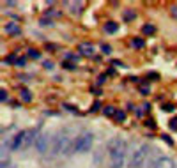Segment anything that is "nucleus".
<instances>
[{
  "mask_svg": "<svg viewBox=\"0 0 177 168\" xmlns=\"http://www.w3.org/2000/svg\"><path fill=\"white\" fill-rule=\"evenodd\" d=\"M90 147H92V133L83 131V133H80V135L74 138L69 154H73V152H89Z\"/></svg>",
  "mask_w": 177,
  "mask_h": 168,
  "instance_id": "obj_4",
  "label": "nucleus"
},
{
  "mask_svg": "<svg viewBox=\"0 0 177 168\" xmlns=\"http://www.w3.org/2000/svg\"><path fill=\"white\" fill-rule=\"evenodd\" d=\"M43 66H44L46 69H51V67H53V62H51V60H44V62H43Z\"/></svg>",
  "mask_w": 177,
  "mask_h": 168,
  "instance_id": "obj_24",
  "label": "nucleus"
},
{
  "mask_svg": "<svg viewBox=\"0 0 177 168\" xmlns=\"http://www.w3.org/2000/svg\"><path fill=\"white\" fill-rule=\"evenodd\" d=\"M64 67H66V69H74V64H69V62H64Z\"/></svg>",
  "mask_w": 177,
  "mask_h": 168,
  "instance_id": "obj_30",
  "label": "nucleus"
},
{
  "mask_svg": "<svg viewBox=\"0 0 177 168\" xmlns=\"http://www.w3.org/2000/svg\"><path fill=\"white\" fill-rule=\"evenodd\" d=\"M99 108H101V103H99V101H96V103L92 105V112H98Z\"/></svg>",
  "mask_w": 177,
  "mask_h": 168,
  "instance_id": "obj_26",
  "label": "nucleus"
},
{
  "mask_svg": "<svg viewBox=\"0 0 177 168\" xmlns=\"http://www.w3.org/2000/svg\"><path fill=\"white\" fill-rule=\"evenodd\" d=\"M156 168H177V165H176V161H174L172 158L163 156V158L160 159V163H158V167Z\"/></svg>",
  "mask_w": 177,
  "mask_h": 168,
  "instance_id": "obj_9",
  "label": "nucleus"
},
{
  "mask_svg": "<svg viewBox=\"0 0 177 168\" xmlns=\"http://www.w3.org/2000/svg\"><path fill=\"white\" fill-rule=\"evenodd\" d=\"M115 119H117L119 122H124V120H126V113H124L122 110H117V113H115Z\"/></svg>",
  "mask_w": 177,
  "mask_h": 168,
  "instance_id": "obj_17",
  "label": "nucleus"
},
{
  "mask_svg": "<svg viewBox=\"0 0 177 168\" xmlns=\"http://www.w3.org/2000/svg\"><path fill=\"white\" fill-rule=\"evenodd\" d=\"M66 5L71 7V12H73V14H74V12L78 14V12L83 9V2H66Z\"/></svg>",
  "mask_w": 177,
  "mask_h": 168,
  "instance_id": "obj_10",
  "label": "nucleus"
},
{
  "mask_svg": "<svg viewBox=\"0 0 177 168\" xmlns=\"http://www.w3.org/2000/svg\"><path fill=\"white\" fill-rule=\"evenodd\" d=\"M149 151H151V147L149 145H140V147H137L133 152H131V156H129V168H142L145 165V161H147V156H149Z\"/></svg>",
  "mask_w": 177,
  "mask_h": 168,
  "instance_id": "obj_5",
  "label": "nucleus"
},
{
  "mask_svg": "<svg viewBox=\"0 0 177 168\" xmlns=\"http://www.w3.org/2000/svg\"><path fill=\"white\" fill-rule=\"evenodd\" d=\"M64 58H66V60H74V62L78 60V57H76V55H73V53H66V55H64Z\"/></svg>",
  "mask_w": 177,
  "mask_h": 168,
  "instance_id": "obj_20",
  "label": "nucleus"
},
{
  "mask_svg": "<svg viewBox=\"0 0 177 168\" xmlns=\"http://www.w3.org/2000/svg\"><path fill=\"white\" fill-rule=\"evenodd\" d=\"M5 62H7V64H16V62H18V58H16L14 55H9V57L5 58Z\"/></svg>",
  "mask_w": 177,
  "mask_h": 168,
  "instance_id": "obj_21",
  "label": "nucleus"
},
{
  "mask_svg": "<svg viewBox=\"0 0 177 168\" xmlns=\"http://www.w3.org/2000/svg\"><path fill=\"white\" fill-rule=\"evenodd\" d=\"M35 131L34 129H25V131H20L18 135L12 136V151H18V149H25L28 147L32 142H35Z\"/></svg>",
  "mask_w": 177,
  "mask_h": 168,
  "instance_id": "obj_3",
  "label": "nucleus"
},
{
  "mask_svg": "<svg viewBox=\"0 0 177 168\" xmlns=\"http://www.w3.org/2000/svg\"><path fill=\"white\" fill-rule=\"evenodd\" d=\"M170 129H174V131H177V117H176V119H172V120H170Z\"/></svg>",
  "mask_w": 177,
  "mask_h": 168,
  "instance_id": "obj_22",
  "label": "nucleus"
},
{
  "mask_svg": "<svg viewBox=\"0 0 177 168\" xmlns=\"http://www.w3.org/2000/svg\"><path fill=\"white\" fill-rule=\"evenodd\" d=\"M161 158H163L161 151H158V149H152V152H149V156H147V161H145V165H144V167H145V168H156Z\"/></svg>",
  "mask_w": 177,
  "mask_h": 168,
  "instance_id": "obj_6",
  "label": "nucleus"
},
{
  "mask_svg": "<svg viewBox=\"0 0 177 168\" xmlns=\"http://www.w3.org/2000/svg\"><path fill=\"white\" fill-rule=\"evenodd\" d=\"M101 50H103L105 53H110V46H108V44H101Z\"/></svg>",
  "mask_w": 177,
  "mask_h": 168,
  "instance_id": "obj_28",
  "label": "nucleus"
},
{
  "mask_svg": "<svg viewBox=\"0 0 177 168\" xmlns=\"http://www.w3.org/2000/svg\"><path fill=\"white\" fill-rule=\"evenodd\" d=\"M4 30H5L7 34H11V35H18V34H20V27H18L16 23H7V25L4 27Z\"/></svg>",
  "mask_w": 177,
  "mask_h": 168,
  "instance_id": "obj_11",
  "label": "nucleus"
},
{
  "mask_svg": "<svg viewBox=\"0 0 177 168\" xmlns=\"http://www.w3.org/2000/svg\"><path fill=\"white\" fill-rule=\"evenodd\" d=\"M117 28H119V25L113 23V21H108V23L105 25V32H106V34H115Z\"/></svg>",
  "mask_w": 177,
  "mask_h": 168,
  "instance_id": "obj_13",
  "label": "nucleus"
},
{
  "mask_svg": "<svg viewBox=\"0 0 177 168\" xmlns=\"http://www.w3.org/2000/svg\"><path fill=\"white\" fill-rule=\"evenodd\" d=\"M20 96H21V101H23V103H30V101H32V94H30V90L25 89V87L20 90Z\"/></svg>",
  "mask_w": 177,
  "mask_h": 168,
  "instance_id": "obj_12",
  "label": "nucleus"
},
{
  "mask_svg": "<svg viewBox=\"0 0 177 168\" xmlns=\"http://www.w3.org/2000/svg\"><path fill=\"white\" fill-rule=\"evenodd\" d=\"M131 46H133V48H144V46H145V41H144L142 37H135V39L131 41Z\"/></svg>",
  "mask_w": 177,
  "mask_h": 168,
  "instance_id": "obj_14",
  "label": "nucleus"
},
{
  "mask_svg": "<svg viewBox=\"0 0 177 168\" xmlns=\"http://www.w3.org/2000/svg\"><path fill=\"white\" fill-rule=\"evenodd\" d=\"M124 19H126V21L135 19V12H129V11H128V12H124Z\"/></svg>",
  "mask_w": 177,
  "mask_h": 168,
  "instance_id": "obj_19",
  "label": "nucleus"
},
{
  "mask_svg": "<svg viewBox=\"0 0 177 168\" xmlns=\"http://www.w3.org/2000/svg\"><path fill=\"white\" fill-rule=\"evenodd\" d=\"M50 135L48 133H43V135H39L37 136V140H35V147H37V151L41 152V154H44L46 152V149H48V145H50Z\"/></svg>",
  "mask_w": 177,
  "mask_h": 168,
  "instance_id": "obj_7",
  "label": "nucleus"
},
{
  "mask_svg": "<svg viewBox=\"0 0 177 168\" xmlns=\"http://www.w3.org/2000/svg\"><path fill=\"white\" fill-rule=\"evenodd\" d=\"M39 23H41L43 27H50V25H51V21H50V19H46V18H43V19H41Z\"/></svg>",
  "mask_w": 177,
  "mask_h": 168,
  "instance_id": "obj_23",
  "label": "nucleus"
},
{
  "mask_svg": "<svg viewBox=\"0 0 177 168\" xmlns=\"http://www.w3.org/2000/svg\"><path fill=\"white\" fill-rule=\"evenodd\" d=\"M78 53H80V55L89 57V55H92V53H94V46H92L90 43H82V44L78 46Z\"/></svg>",
  "mask_w": 177,
  "mask_h": 168,
  "instance_id": "obj_8",
  "label": "nucleus"
},
{
  "mask_svg": "<svg viewBox=\"0 0 177 168\" xmlns=\"http://www.w3.org/2000/svg\"><path fill=\"white\" fill-rule=\"evenodd\" d=\"M115 113H117V110H115L113 106H105V115H106V117H112V115L115 117Z\"/></svg>",
  "mask_w": 177,
  "mask_h": 168,
  "instance_id": "obj_16",
  "label": "nucleus"
},
{
  "mask_svg": "<svg viewBox=\"0 0 177 168\" xmlns=\"http://www.w3.org/2000/svg\"><path fill=\"white\" fill-rule=\"evenodd\" d=\"M126 152H128V143L122 138H112L106 145V154H108V163L110 168H122L124 167V159H126Z\"/></svg>",
  "mask_w": 177,
  "mask_h": 168,
  "instance_id": "obj_1",
  "label": "nucleus"
},
{
  "mask_svg": "<svg viewBox=\"0 0 177 168\" xmlns=\"http://www.w3.org/2000/svg\"><path fill=\"white\" fill-rule=\"evenodd\" d=\"M16 66H25V58L21 57V58H18V62H16Z\"/></svg>",
  "mask_w": 177,
  "mask_h": 168,
  "instance_id": "obj_32",
  "label": "nucleus"
},
{
  "mask_svg": "<svg viewBox=\"0 0 177 168\" xmlns=\"http://www.w3.org/2000/svg\"><path fill=\"white\" fill-rule=\"evenodd\" d=\"M105 80H106V76H105V74H103V76H99V78H98V85H103V83H105Z\"/></svg>",
  "mask_w": 177,
  "mask_h": 168,
  "instance_id": "obj_29",
  "label": "nucleus"
},
{
  "mask_svg": "<svg viewBox=\"0 0 177 168\" xmlns=\"http://www.w3.org/2000/svg\"><path fill=\"white\" fill-rule=\"evenodd\" d=\"M73 133L71 129H62L55 135V138H51V156H59L64 154L67 156L71 152V145H73Z\"/></svg>",
  "mask_w": 177,
  "mask_h": 168,
  "instance_id": "obj_2",
  "label": "nucleus"
},
{
  "mask_svg": "<svg viewBox=\"0 0 177 168\" xmlns=\"http://www.w3.org/2000/svg\"><path fill=\"white\" fill-rule=\"evenodd\" d=\"M142 32H144L145 35H151V34L156 32V27H154V25H145V27L142 28Z\"/></svg>",
  "mask_w": 177,
  "mask_h": 168,
  "instance_id": "obj_15",
  "label": "nucleus"
},
{
  "mask_svg": "<svg viewBox=\"0 0 177 168\" xmlns=\"http://www.w3.org/2000/svg\"><path fill=\"white\" fill-rule=\"evenodd\" d=\"M140 92H142V94H147V92H149V87H142Z\"/></svg>",
  "mask_w": 177,
  "mask_h": 168,
  "instance_id": "obj_33",
  "label": "nucleus"
},
{
  "mask_svg": "<svg viewBox=\"0 0 177 168\" xmlns=\"http://www.w3.org/2000/svg\"><path fill=\"white\" fill-rule=\"evenodd\" d=\"M0 101H2V103H4V101H7V92H5V90H2V92H0Z\"/></svg>",
  "mask_w": 177,
  "mask_h": 168,
  "instance_id": "obj_25",
  "label": "nucleus"
},
{
  "mask_svg": "<svg viewBox=\"0 0 177 168\" xmlns=\"http://www.w3.org/2000/svg\"><path fill=\"white\" fill-rule=\"evenodd\" d=\"M163 110H165V112H174L176 108H174V105H165V106H163Z\"/></svg>",
  "mask_w": 177,
  "mask_h": 168,
  "instance_id": "obj_27",
  "label": "nucleus"
},
{
  "mask_svg": "<svg viewBox=\"0 0 177 168\" xmlns=\"http://www.w3.org/2000/svg\"><path fill=\"white\" fill-rule=\"evenodd\" d=\"M161 138H163V140H165V142H167V143H168V145H172V143H174V142H172V140H170V138H168V136H167V135H163V136H161Z\"/></svg>",
  "mask_w": 177,
  "mask_h": 168,
  "instance_id": "obj_31",
  "label": "nucleus"
},
{
  "mask_svg": "<svg viewBox=\"0 0 177 168\" xmlns=\"http://www.w3.org/2000/svg\"><path fill=\"white\" fill-rule=\"evenodd\" d=\"M28 57H30V58H39L41 55H39L37 50H28Z\"/></svg>",
  "mask_w": 177,
  "mask_h": 168,
  "instance_id": "obj_18",
  "label": "nucleus"
}]
</instances>
